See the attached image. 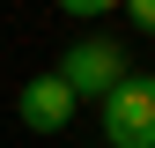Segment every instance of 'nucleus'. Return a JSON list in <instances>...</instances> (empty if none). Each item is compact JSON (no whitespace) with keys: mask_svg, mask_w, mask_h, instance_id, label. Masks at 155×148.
<instances>
[{"mask_svg":"<svg viewBox=\"0 0 155 148\" xmlns=\"http://www.w3.org/2000/svg\"><path fill=\"white\" fill-rule=\"evenodd\" d=\"M96 126H104V148H155V74L133 67L96 104Z\"/></svg>","mask_w":155,"mask_h":148,"instance_id":"obj_1","label":"nucleus"},{"mask_svg":"<svg viewBox=\"0 0 155 148\" xmlns=\"http://www.w3.org/2000/svg\"><path fill=\"white\" fill-rule=\"evenodd\" d=\"M126 22L140 30V37H155V0H126Z\"/></svg>","mask_w":155,"mask_h":148,"instance_id":"obj_4","label":"nucleus"},{"mask_svg":"<svg viewBox=\"0 0 155 148\" xmlns=\"http://www.w3.org/2000/svg\"><path fill=\"white\" fill-rule=\"evenodd\" d=\"M52 74L74 89V104H81V96H96V104H104V96L126 82L133 67H126V45H118V37H74V45L59 52V67H52Z\"/></svg>","mask_w":155,"mask_h":148,"instance_id":"obj_2","label":"nucleus"},{"mask_svg":"<svg viewBox=\"0 0 155 148\" xmlns=\"http://www.w3.org/2000/svg\"><path fill=\"white\" fill-rule=\"evenodd\" d=\"M15 119H22L30 133H59V126H74V89L59 74H30L22 96H15Z\"/></svg>","mask_w":155,"mask_h":148,"instance_id":"obj_3","label":"nucleus"}]
</instances>
